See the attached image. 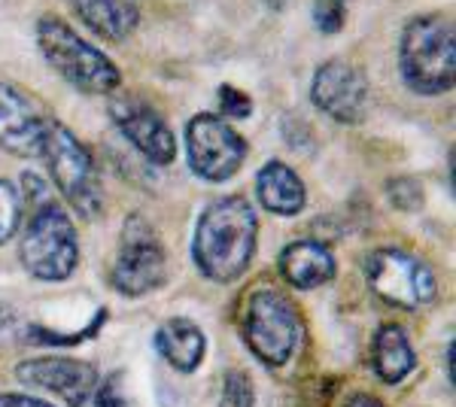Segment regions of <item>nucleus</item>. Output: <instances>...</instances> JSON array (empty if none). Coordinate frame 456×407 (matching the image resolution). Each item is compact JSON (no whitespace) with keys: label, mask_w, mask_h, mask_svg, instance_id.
I'll use <instances>...</instances> for the list:
<instances>
[{"label":"nucleus","mask_w":456,"mask_h":407,"mask_svg":"<svg viewBox=\"0 0 456 407\" xmlns=\"http://www.w3.org/2000/svg\"><path fill=\"white\" fill-rule=\"evenodd\" d=\"M256 243H259L256 207L240 195H225L198 216L192 258L198 271L213 283H234L253 265Z\"/></svg>","instance_id":"obj_1"},{"label":"nucleus","mask_w":456,"mask_h":407,"mask_svg":"<svg viewBox=\"0 0 456 407\" xmlns=\"http://www.w3.org/2000/svg\"><path fill=\"white\" fill-rule=\"evenodd\" d=\"M402 83L420 98H438L453 88L456 31L447 12H420L408 19L399 37Z\"/></svg>","instance_id":"obj_2"},{"label":"nucleus","mask_w":456,"mask_h":407,"mask_svg":"<svg viewBox=\"0 0 456 407\" xmlns=\"http://www.w3.org/2000/svg\"><path fill=\"white\" fill-rule=\"evenodd\" d=\"M37 46H40L46 64L64 83H70L83 94H113L122 85V70L113 58L104 55L94 43H88L77 28L61 16L46 12L37 19Z\"/></svg>","instance_id":"obj_3"},{"label":"nucleus","mask_w":456,"mask_h":407,"mask_svg":"<svg viewBox=\"0 0 456 407\" xmlns=\"http://www.w3.org/2000/svg\"><path fill=\"white\" fill-rule=\"evenodd\" d=\"M21 268L40 283H64L79 265V238L73 219L53 198L34 204L19 243Z\"/></svg>","instance_id":"obj_4"},{"label":"nucleus","mask_w":456,"mask_h":407,"mask_svg":"<svg viewBox=\"0 0 456 407\" xmlns=\"http://www.w3.org/2000/svg\"><path fill=\"white\" fill-rule=\"evenodd\" d=\"M40 159H46L49 176L64 201L73 207V213H79L83 219H98L104 213V189H101L94 159L68 125L46 119Z\"/></svg>","instance_id":"obj_5"},{"label":"nucleus","mask_w":456,"mask_h":407,"mask_svg":"<svg viewBox=\"0 0 456 407\" xmlns=\"http://www.w3.org/2000/svg\"><path fill=\"white\" fill-rule=\"evenodd\" d=\"M240 331H244V340L256 359L268 368H281L298 350L301 313L283 292L259 289L249 295Z\"/></svg>","instance_id":"obj_6"},{"label":"nucleus","mask_w":456,"mask_h":407,"mask_svg":"<svg viewBox=\"0 0 456 407\" xmlns=\"http://www.w3.org/2000/svg\"><path fill=\"white\" fill-rule=\"evenodd\" d=\"M365 283L384 305L399 310H423L438 298V280L429 262L399 247L374 249L365 258Z\"/></svg>","instance_id":"obj_7"},{"label":"nucleus","mask_w":456,"mask_h":407,"mask_svg":"<svg viewBox=\"0 0 456 407\" xmlns=\"http://www.w3.org/2000/svg\"><path fill=\"white\" fill-rule=\"evenodd\" d=\"M167 256L156 228L143 216H128L122 228V243L110 268V286L125 298H141L165 283Z\"/></svg>","instance_id":"obj_8"},{"label":"nucleus","mask_w":456,"mask_h":407,"mask_svg":"<svg viewBox=\"0 0 456 407\" xmlns=\"http://www.w3.org/2000/svg\"><path fill=\"white\" fill-rule=\"evenodd\" d=\"M247 140L223 116L198 113L186 125V161L189 170L204 183H225L244 167Z\"/></svg>","instance_id":"obj_9"},{"label":"nucleus","mask_w":456,"mask_h":407,"mask_svg":"<svg viewBox=\"0 0 456 407\" xmlns=\"http://www.w3.org/2000/svg\"><path fill=\"white\" fill-rule=\"evenodd\" d=\"M311 101L332 122L359 125L369 116V79L362 68H356L347 58H332L316 68L311 79Z\"/></svg>","instance_id":"obj_10"},{"label":"nucleus","mask_w":456,"mask_h":407,"mask_svg":"<svg viewBox=\"0 0 456 407\" xmlns=\"http://www.w3.org/2000/svg\"><path fill=\"white\" fill-rule=\"evenodd\" d=\"M110 119L122 137L152 165H171L176 159V137L165 116L137 94H119L110 101Z\"/></svg>","instance_id":"obj_11"},{"label":"nucleus","mask_w":456,"mask_h":407,"mask_svg":"<svg viewBox=\"0 0 456 407\" xmlns=\"http://www.w3.org/2000/svg\"><path fill=\"white\" fill-rule=\"evenodd\" d=\"M16 377L25 387L46 389L58 398H64L70 407H86L101 383V374L94 371V365L64 356L25 359L16 365Z\"/></svg>","instance_id":"obj_12"},{"label":"nucleus","mask_w":456,"mask_h":407,"mask_svg":"<svg viewBox=\"0 0 456 407\" xmlns=\"http://www.w3.org/2000/svg\"><path fill=\"white\" fill-rule=\"evenodd\" d=\"M43 131H46V116L37 110L31 94L0 79V150L19 159H40Z\"/></svg>","instance_id":"obj_13"},{"label":"nucleus","mask_w":456,"mask_h":407,"mask_svg":"<svg viewBox=\"0 0 456 407\" xmlns=\"http://www.w3.org/2000/svg\"><path fill=\"white\" fill-rule=\"evenodd\" d=\"M277 271L292 289L311 292L335 277V256L320 240H292L277 258Z\"/></svg>","instance_id":"obj_14"},{"label":"nucleus","mask_w":456,"mask_h":407,"mask_svg":"<svg viewBox=\"0 0 456 407\" xmlns=\"http://www.w3.org/2000/svg\"><path fill=\"white\" fill-rule=\"evenodd\" d=\"M73 12L92 34L122 43L141 25V0H70Z\"/></svg>","instance_id":"obj_15"},{"label":"nucleus","mask_w":456,"mask_h":407,"mask_svg":"<svg viewBox=\"0 0 456 407\" xmlns=\"http://www.w3.org/2000/svg\"><path fill=\"white\" fill-rule=\"evenodd\" d=\"M256 198L274 216H296L307 204V189L286 161H265L256 174Z\"/></svg>","instance_id":"obj_16"},{"label":"nucleus","mask_w":456,"mask_h":407,"mask_svg":"<svg viewBox=\"0 0 456 407\" xmlns=\"http://www.w3.org/2000/svg\"><path fill=\"white\" fill-rule=\"evenodd\" d=\"M156 350L161 353V359L180 374H192L198 365L204 362V353H208V338L198 329L192 320H183V316H174V320L161 322L156 331Z\"/></svg>","instance_id":"obj_17"},{"label":"nucleus","mask_w":456,"mask_h":407,"mask_svg":"<svg viewBox=\"0 0 456 407\" xmlns=\"http://www.w3.org/2000/svg\"><path fill=\"white\" fill-rule=\"evenodd\" d=\"M374 374L387 383V387H395L402 383L404 377L417 368V356H414V346H411L408 335L393 322H384L374 335Z\"/></svg>","instance_id":"obj_18"},{"label":"nucleus","mask_w":456,"mask_h":407,"mask_svg":"<svg viewBox=\"0 0 456 407\" xmlns=\"http://www.w3.org/2000/svg\"><path fill=\"white\" fill-rule=\"evenodd\" d=\"M21 222V195L10 180H0V247L19 232Z\"/></svg>","instance_id":"obj_19"},{"label":"nucleus","mask_w":456,"mask_h":407,"mask_svg":"<svg viewBox=\"0 0 456 407\" xmlns=\"http://www.w3.org/2000/svg\"><path fill=\"white\" fill-rule=\"evenodd\" d=\"M347 4L350 0H314L311 12L320 34H341V28L347 25Z\"/></svg>","instance_id":"obj_20"},{"label":"nucleus","mask_w":456,"mask_h":407,"mask_svg":"<svg viewBox=\"0 0 456 407\" xmlns=\"http://www.w3.org/2000/svg\"><path fill=\"white\" fill-rule=\"evenodd\" d=\"M256 392L253 380L244 371H228L223 377V395H219V407H253Z\"/></svg>","instance_id":"obj_21"},{"label":"nucleus","mask_w":456,"mask_h":407,"mask_svg":"<svg viewBox=\"0 0 456 407\" xmlns=\"http://www.w3.org/2000/svg\"><path fill=\"white\" fill-rule=\"evenodd\" d=\"M219 110H223V119H247L253 113V98L247 92L234 85H219Z\"/></svg>","instance_id":"obj_22"},{"label":"nucleus","mask_w":456,"mask_h":407,"mask_svg":"<svg viewBox=\"0 0 456 407\" xmlns=\"http://www.w3.org/2000/svg\"><path fill=\"white\" fill-rule=\"evenodd\" d=\"M86 407H128V398H125V392H122L119 374L101 377L98 389H94L92 402H88Z\"/></svg>","instance_id":"obj_23"},{"label":"nucleus","mask_w":456,"mask_h":407,"mask_svg":"<svg viewBox=\"0 0 456 407\" xmlns=\"http://www.w3.org/2000/svg\"><path fill=\"white\" fill-rule=\"evenodd\" d=\"M25 329H28V322L21 320L16 307L0 305V346L16 344V340H25Z\"/></svg>","instance_id":"obj_24"},{"label":"nucleus","mask_w":456,"mask_h":407,"mask_svg":"<svg viewBox=\"0 0 456 407\" xmlns=\"http://www.w3.org/2000/svg\"><path fill=\"white\" fill-rule=\"evenodd\" d=\"M389 198H393V204L402 207V210H417V207H423V191L414 180L389 183Z\"/></svg>","instance_id":"obj_25"},{"label":"nucleus","mask_w":456,"mask_h":407,"mask_svg":"<svg viewBox=\"0 0 456 407\" xmlns=\"http://www.w3.org/2000/svg\"><path fill=\"white\" fill-rule=\"evenodd\" d=\"M0 407H53V404L34 395H21V392H0Z\"/></svg>","instance_id":"obj_26"},{"label":"nucleus","mask_w":456,"mask_h":407,"mask_svg":"<svg viewBox=\"0 0 456 407\" xmlns=\"http://www.w3.org/2000/svg\"><path fill=\"white\" fill-rule=\"evenodd\" d=\"M347 407H384V402H378L374 395H365V392H359V395H353Z\"/></svg>","instance_id":"obj_27"},{"label":"nucleus","mask_w":456,"mask_h":407,"mask_svg":"<svg viewBox=\"0 0 456 407\" xmlns=\"http://www.w3.org/2000/svg\"><path fill=\"white\" fill-rule=\"evenodd\" d=\"M444 374H447V383L453 387V340L447 344V350H444Z\"/></svg>","instance_id":"obj_28"},{"label":"nucleus","mask_w":456,"mask_h":407,"mask_svg":"<svg viewBox=\"0 0 456 407\" xmlns=\"http://www.w3.org/2000/svg\"><path fill=\"white\" fill-rule=\"evenodd\" d=\"M265 4H268V6H271V10H277V12H281V10H283V6H286V0H265Z\"/></svg>","instance_id":"obj_29"}]
</instances>
